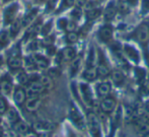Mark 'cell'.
I'll return each mask as SVG.
<instances>
[{
	"label": "cell",
	"instance_id": "cell-41",
	"mask_svg": "<svg viewBox=\"0 0 149 137\" xmlns=\"http://www.w3.org/2000/svg\"><path fill=\"white\" fill-rule=\"evenodd\" d=\"M47 54L49 55V56H54L55 55V53H56V49H55V47H54L53 45H49L47 47Z\"/></svg>",
	"mask_w": 149,
	"mask_h": 137
},
{
	"label": "cell",
	"instance_id": "cell-4",
	"mask_svg": "<svg viewBox=\"0 0 149 137\" xmlns=\"http://www.w3.org/2000/svg\"><path fill=\"white\" fill-rule=\"evenodd\" d=\"M69 118H70L71 122L75 125V127L78 128L79 130L85 129V122L83 116L81 115L77 107L73 104H71L70 109H69Z\"/></svg>",
	"mask_w": 149,
	"mask_h": 137
},
{
	"label": "cell",
	"instance_id": "cell-47",
	"mask_svg": "<svg viewBox=\"0 0 149 137\" xmlns=\"http://www.w3.org/2000/svg\"><path fill=\"white\" fill-rule=\"evenodd\" d=\"M16 134L17 133H15L13 131H6L4 133V137H16Z\"/></svg>",
	"mask_w": 149,
	"mask_h": 137
},
{
	"label": "cell",
	"instance_id": "cell-9",
	"mask_svg": "<svg viewBox=\"0 0 149 137\" xmlns=\"http://www.w3.org/2000/svg\"><path fill=\"white\" fill-rule=\"evenodd\" d=\"M80 94L82 96L84 103L87 106H92L93 104V94H92V90L89 87L88 84L86 83H81L80 84Z\"/></svg>",
	"mask_w": 149,
	"mask_h": 137
},
{
	"label": "cell",
	"instance_id": "cell-51",
	"mask_svg": "<svg viewBox=\"0 0 149 137\" xmlns=\"http://www.w3.org/2000/svg\"><path fill=\"white\" fill-rule=\"evenodd\" d=\"M68 137H78V136H77L76 134L73 133L72 131H70V130H69V135H68Z\"/></svg>",
	"mask_w": 149,
	"mask_h": 137
},
{
	"label": "cell",
	"instance_id": "cell-30",
	"mask_svg": "<svg viewBox=\"0 0 149 137\" xmlns=\"http://www.w3.org/2000/svg\"><path fill=\"white\" fill-rule=\"evenodd\" d=\"M24 66H26V70H30V71L35 70L37 65H36L33 57H28V58H26V60H24Z\"/></svg>",
	"mask_w": 149,
	"mask_h": 137
},
{
	"label": "cell",
	"instance_id": "cell-6",
	"mask_svg": "<svg viewBox=\"0 0 149 137\" xmlns=\"http://www.w3.org/2000/svg\"><path fill=\"white\" fill-rule=\"evenodd\" d=\"M45 89L46 88L40 80L29 82L26 88V96H39L40 94H42Z\"/></svg>",
	"mask_w": 149,
	"mask_h": 137
},
{
	"label": "cell",
	"instance_id": "cell-17",
	"mask_svg": "<svg viewBox=\"0 0 149 137\" xmlns=\"http://www.w3.org/2000/svg\"><path fill=\"white\" fill-rule=\"evenodd\" d=\"M12 89V82L11 79L9 77L5 76L1 81H0V92H1L2 94L4 96H8L10 94Z\"/></svg>",
	"mask_w": 149,
	"mask_h": 137
},
{
	"label": "cell",
	"instance_id": "cell-53",
	"mask_svg": "<svg viewBox=\"0 0 149 137\" xmlns=\"http://www.w3.org/2000/svg\"><path fill=\"white\" fill-rule=\"evenodd\" d=\"M1 64H2V58L0 57V66H1Z\"/></svg>",
	"mask_w": 149,
	"mask_h": 137
},
{
	"label": "cell",
	"instance_id": "cell-12",
	"mask_svg": "<svg viewBox=\"0 0 149 137\" xmlns=\"http://www.w3.org/2000/svg\"><path fill=\"white\" fill-rule=\"evenodd\" d=\"M26 100V92L24 87L17 86L13 92V101L17 106H22Z\"/></svg>",
	"mask_w": 149,
	"mask_h": 137
},
{
	"label": "cell",
	"instance_id": "cell-27",
	"mask_svg": "<svg viewBox=\"0 0 149 137\" xmlns=\"http://www.w3.org/2000/svg\"><path fill=\"white\" fill-rule=\"evenodd\" d=\"M80 65H81V60L79 58L73 60V62L71 63V66H70V75H71V77H74L75 75L77 74L79 68H80Z\"/></svg>",
	"mask_w": 149,
	"mask_h": 137
},
{
	"label": "cell",
	"instance_id": "cell-37",
	"mask_svg": "<svg viewBox=\"0 0 149 137\" xmlns=\"http://www.w3.org/2000/svg\"><path fill=\"white\" fill-rule=\"evenodd\" d=\"M149 12V0H141V10L140 13L146 14Z\"/></svg>",
	"mask_w": 149,
	"mask_h": 137
},
{
	"label": "cell",
	"instance_id": "cell-24",
	"mask_svg": "<svg viewBox=\"0 0 149 137\" xmlns=\"http://www.w3.org/2000/svg\"><path fill=\"white\" fill-rule=\"evenodd\" d=\"M62 57L65 61H72L76 57V51L73 47H66L62 51Z\"/></svg>",
	"mask_w": 149,
	"mask_h": 137
},
{
	"label": "cell",
	"instance_id": "cell-32",
	"mask_svg": "<svg viewBox=\"0 0 149 137\" xmlns=\"http://www.w3.org/2000/svg\"><path fill=\"white\" fill-rule=\"evenodd\" d=\"M86 67H94V62H95V57H94V50L93 48H90L88 57L86 60Z\"/></svg>",
	"mask_w": 149,
	"mask_h": 137
},
{
	"label": "cell",
	"instance_id": "cell-28",
	"mask_svg": "<svg viewBox=\"0 0 149 137\" xmlns=\"http://www.w3.org/2000/svg\"><path fill=\"white\" fill-rule=\"evenodd\" d=\"M10 36L9 33L6 31H0V48H4L8 45L9 43Z\"/></svg>",
	"mask_w": 149,
	"mask_h": 137
},
{
	"label": "cell",
	"instance_id": "cell-50",
	"mask_svg": "<svg viewBox=\"0 0 149 137\" xmlns=\"http://www.w3.org/2000/svg\"><path fill=\"white\" fill-rule=\"evenodd\" d=\"M24 137H39V136H38V134H33V133H31V132H29L28 134L24 135Z\"/></svg>",
	"mask_w": 149,
	"mask_h": 137
},
{
	"label": "cell",
	"instance_id": "cell-8",
	"mask_svg": "<svg viewBox=\"0 0 149 137\" xmlns=\"http://www.w3.org/2000/svg\"><path fill=\"white\" fill-rule=\"evenodd\" d=\"M113 34H114V31L110 24H104V26L100 27V29L97 31L98 39L104 43H108L112 40Z\"/></svg>",
	"mask_w": 149,
	"mask_h": 137
},
{
	"label": "cell",
	"instance_id": "cell-18",
	"mask_svg": "<svg viewBox=\"0 0 149 137\" xmlns=\"http://www.w3.org/2000/svg\"><path fill=\"white\" fill-rule=\"evenodd\" d=\"M36 131L39 132H50L52 130V124L47 121H38L33 124Z\"/></svg>",
	"mask_w": 149,
	"mask_h": 137
},
{
	"label": "cell",
	"instance_id": "cell-10",
	"mask_svg": "<svg viewBox=\"0 0 149 137\" xmlns=\"http://www.w3.org/2000/svg\"><path fill=\"white\" fill-rule=\"evenodd\" d=\"M123 52L126 54V56L135 64H138L140 61V55L135 47L131 45H124L123 46Z\"/></svg>",
	"mask_w": 149,
	"mask_h": 137
},
{
	"label": "cell",
	"instance_id": "cell-29",
	"mask_svg": "<svg viewBox=\"0 0 149 137\" xmlns=\"http://www.w3.org/2000/svg\"><path fill=\"white\" fill-rule=\"evenodd\" d=\"M74 3H75V0H62V1H61L59 9L57 10V13L64 11L65 9H67V8L71 7V6H72Z\"/></svg>",
	"mask_w": 149,
	"mask_h": 137
},
{
	"label": "cell",
	"instance_id": "cell-43",
	"mask_svg": "<svg viewBox=\"0 0 149 137\" xmlns=\"http://www.w3.org/2000/svg\"><path fill=\"white\" fill-rule=\"evenodd\" d=\"M87 3V0H75V5L76 7H84V5Z\"/></svg>",
	"mask_w": 149,
	"mask_h": 137
},
{
	"label": "cell",
	"instance_id": "cell-16",
	"mask_svg": "<svg viewBox=\"0 0 149 137\" xmlns=\"http://www.w3.org/2000/svg\"><path fill=\"white\" fill-rule=\"evenodd\" d=\"M7 64L10 69H13V70L20 69L22 65V60L20 58V55H10L8 57Z\"/></svg>",
	"mask_w": 149,
	"mask_h": 137
},
{
	"label": "cell",
	"instance_id": "cell-11",
	"mask_svg": "<svg viewBox=\"0 0 149 137\" xmlns=\"http://www.w3.org/2000/svg\"><path fill=\"white\" fill-rule=\"evenodd\" d=\"M111 92H112V85L109 81H102L96 85V94L98 98H106L110 96Z\"/></svg>",
	"mask_w": 149,
	"mask_h": 137
},
{
	"label": "cell",
	"instance_id": "cell-45",
	"mask_svg": "<svg viewBox=\"0 0 149 137\" xmlns=\"http://www.w3.org/2000/svg\"><path fill=\"white\" fill-rule=\"evenodd\" d=\"M75 27H76V24H75L74 20H72V22H68V24H67V29L69 31H73L75 29Z\"/></svg>",
	"mask_w": 149,
	"mask_h": 137
},
{
	"label": "cell",
	"instance_id": "cell-21",
	"mask_svg": "<svg viewBox=\"0 0 149 137\" xmlns=\"http://www.w3.org/2000/svg\"><path fill=\"white\" fill-rule=\"evenodd\" d=\"M40 105V99L39 96H26V107L30 112H33L38 109Z\"/></svg>",
	"mask_w": 149,
	"mask_h": 137
},
{
	"label": "cell",
	"instance_id": "cell-40",
	"mask_svg": "<svg viewBox=\"0 0 149 137\" xmlns=\"http://www.w3.org/2000/svg\"><path fill=\"white\" fill-rule=\"evenodd\" d=\"M67 24H68V20L66 18H60L58 20V27L60 29H67Z\"/></svg>",
	"mask_w": 149,
	"mask_h": 137
},
{
	"label": "cell",
	"instance_id": "cell-46",
	"mask_svg": "<svg viewBox=\"0 0 149 137\" xmlns=\"http://www.w3.org/2000/svg\"><path fill=\"white\" fill-rule=\"evenodd\" d=\"M125 1H126V3H127L128 5L136 6L138 4V1H139V0H125Z\"/></svg>",
	"mask_w": 149,
	"mask_h": 137
},
{
	"label": "cell",
	"instance_id": "cell-25",
	"mask_svg": "<svg viewBox=\"0 0 149 137\" xmlns=\"http://www.w3.org/2000/svg\"><path fill=\"white\" fill-rule=\"evenodd\" d=\"M14 127H15L16 133L22 134V135H26V134H28L29 132H31L30 127H29L28 124L24 123V121H20V120L14 125Z\"/></svg>",
	"mask_w": 149,
	"mask_h": 137
},
{
	"label": "cell",
	"instance_id": "cell-44",
	"mask_svg": "<svg viewBox=\"0 0 149 137\" xmlns=\"http://www.w3.org/2000/svg\"><path fill=\"white\" fill-rule=\"evenodd\" d=\"M38 46H39V44H38V42L37 41H33L30 44V50L31 51H33V53H35V51H37L38 50Z\"/></svg>",
	"mask_w": 149,
	"mask_h": 137
},
{
	"label": "cell",
	"instance_id": "cell-42",
	"mask_svg": "<svg viewBox=\"0 0 149 137\" xmlns=\"http://www.w3.org/2000/svg\"><path fill=\"white\" fill-rule=\"evenodd\" d=\"M57 1L58 0H49L48 5H47V11H50V10L53 9L56 6V4H57Z\"/></svg>",
	"mask_w": 149,
	"mask_h": 137
},
{
	"label": "cell",
	"instance_id": "cell-3",
	"mask_svg": "<svg viewBox=\"0 0 149 137\" xmlns=\"http://www.w3.org/2000/svg\"><path fill=\"white\" fill-rule=\"evenodd\" d=\"M98 59H97V64H96V72H97V76L98 77H107L108 75H110L111 73V69H110V65L108 63L106 56L102 53V50L98 51Z\"/></svg>",
	"mask_w": 149,
	"mask_h": 137
},
{
	"label": "cell",
	"instance_id": "cell-1",
	"mask_svg": "<svg viewBox=\"0 0 149 137\" xmlns=\"http://www.w3.org/2000/svg\"><path fill=\"white\" fill-rule=\"evenodd\" d=\"M133 37L142 47H146L149 43V24L142 22L133 34Z\"/></svg>",
	"mask_w": 149,
	"mask_h": 137
},
{
	"label": "cell",
	"instance_id": "cell-13",
	"mask_svg": "<svg viewBox=\"0 0 149 137\" xmlns=\"http://www.w3.org/2000/svg\"><path fill=\"white\" fill-rule=\"evenodd\" d=\"M117 12H118V8H117V4L115 3V1H111L109 3V5L106 7L104 12V20L106 22H111L113 18L116 16Z\"/></svg>",
	"mask_w": 149,
	"mask_h": 137
},
{
	"label": "cell",
	"instance_id": "cell-22",
	"mask_svg": "<svg viewBox=\"0 0 149 137\" xmlns=\"http://www.w3.org/2000/svg\"><path fill=\"white\" fill-rule=\"evenodd\" d=\"M22 27V20H13V22H11V24H10V29H9V31H8V33H9L10 38L14 39V38L18 35V33H19V31H20Z\"/></svg>",
	"mask_w": 149,
	"mask_h": 137
},
{
	"label": "cell",
	"instance_id": "cell-49",
	"mask_svg": "<svg viewBox=\"0 0 149 137\" xmlns=\"http://www.w3.org/2000/svg\"><path fill=\"white\" fill-rule=\"evenodd\" d=\"M144 110H145L146 114H148L149 115V101H147V102L144 104Z\"/></svg>",
	"mask_w": 149,
	"mask_h": 137
},
{
	"label": "cell",
	"instance_id": "cell-2",
	"mask_svg": "<svg viewBox=\"0 0 149 137\" xmlns=\"http://www.w3.org/2000/svg\"><path fill=\"white\" fill-rule=\"evenodd\" d=\"M87 125L89 128V132L92 137H102V130H100V120L97 115L93 112L87 113Z\"/></svg>",
	"mask_w": 149,
	"mask_h": 137
},
{
	"label": "cell",
	"instance_id": "cell-31",
	"mask_svg": "<svg viewBox=\"0 0 149 137\" xmlns=\"http://www.w3.org/2000/svg\"><path fill=\"white\" fill-rule=\"evenodd\" d=\"M135 76L138 81L142 82L145 80V78H146V72L144 71V69L137 67V68H135Z\"/></svg>",
	"mask_w": 149,
	"mask_h": 137
},
{
	"label": "cell",
	"instance_id": "cell-26",
	"mask_svg": "<svg viewBox=\"0 0 149 137\" xmlns=\"http://www.w3.org/2000/svg\"><path fill=\"white\" fill-rule=\"evenodd\" d=\"M100 13H102V10H100V8H92V9L88 10V11H87V13H86L87 20H88V22H91V20H96V18L100 15Z\"/></svg>",
	"mask_w": 149,
	"mask_h": 137
},
{
	"label": "cell",
	"instance_id": "cell-34",
	"mask_svg": "<svg viewBox=\"0 0 149 137\" xmlns=\"http://www.w3.org/2000/svg\"><path fill=\"white\" fill-rule=\"evenodd\" d=\"M40 81H41V83L43 84L45 88H51L52 85H53V81H52L51 77L47 76V75L41 76V78H40Z\"/></svg>",
	"mask_w": 149,
	"mask_h": 137
},
{
	"label": "cell",
	"instance_id": "cell-52",
	"mask_svg": "<svg viewBox=\"0 0 149 137\" xmlns=\"http://www.w3.org/2000/svg\"><path fill=\"white\" fill-rule=\"evenodd\" d=\"M2 1H3V2H4V3H7V2H9V1H10V0H2Z\"/></svg>",
	"mask_w": 149,
	"mask_h": 137
},
{
	"label": "cell",
	"instance_id": "cell-5",
	"mask_svg": "<svg viewBox=\"0 0 149 137\" xmlns=\"http://www.w3.org/2000/svg\"><path fill=\"white\" fill-rule=\"evenodd\" d=\"M18 4L17 3H13L11 5H9L8 7L5 8L4 10V14H3V20H4V24L7 26V24H11V22L14 20L15 18V14L18 10Z\"/></svg>",
	"mask_w": 149,
	"mask_h": 137
},
{
	"label": "cell",
	"instance_id": "cell-20",
	"mask_svg": "<svg viewBox=\"0 0 149 137\" xmlns=\"http://www.w3.org/2000/svg\"><path fill=\"white\" fill-rule=\"evenodd\" d=\"M37 13H38V9H37V8H33V9L30 10V11H29L28 13H26V15L24 16V18H22V27L30 26L31 22H33V20H35Z\"/></svg>",
	"mask_w": 149,
	"mask_h": 137
},
{
	"label": "cell",
	"instance_id": "cell-39",
	"mask_svg": "<svg viewBox=\"0 0 149 137\" xmlns=\"http://www.w3.org/2000/svg\"><path fill=\"white\" fill-rule=\"evenodd\" d=\"M7 110H8L7 103H6V101L2 96H0V115L5 114Z\"/></svg>",
	"mask_w": 149,
	"mask_h": 137
},
{
	"label": "cell",
	"instance_id": "cell-23",
	"mask_svg": "<svg viewBox=\"0 0 149 137\" xmlns=\"http://www.w3.org/2000/svg\"><path fill=\"white\" fill-rule=\"evenodd\" d=\"M6 117H7V120L11 125H15L18 121H19V115L18 113L15 111L13 108H10L6 111Z\"/></svg>",
	"mask_w": 149,
	"mask_h": 137
},
{
	"label": "cell",
	"instance_id": "cell-35",
	"mask_svg": "<svg viewBox=\"0 0 149 137\" xmlns=\"http://www.w3.org/2000/svg\"><path fill=\"white\" fill-rule=\"evenodd\" d=\"M16 79H17V81L19 82L20 84L29 83V75L26 74V72H24V71H20V72L18 73L17 76H16Z\"/></svg>",
	"mask_w": 149,
	"mask_h": 137
},
{
	"label": "cell",
	"instance_id": "cell-33",
	"mask_svg": "<svg viewBox=\"0 0 149 137\" xmlns=\"http://www.w3.org/2000/svg\"><path fill=\"white\" fill-rule=\"evenodd\" d=\"M78 40V34L75 31H69L66 35V42L68 44H74Z\"/></svg>",
	"mask_w": 149,
	"mask_h": 137
},
{
	"label": "cell",
	"instance_id": "cell-38",
	"mask_svg": "<svg viewBox=\"0 0 149 137\" xmlns=\"http://www.w3.org/2000/svg\"><path fill=\"white\" fill-rule=\"evenodd\" d=\"M52 29V22L50 20V22H48L46 24H44L43 27H42L41 29V34L44 36H47L48 34L50 33V29Z\"/></svg>",
	"mask_w": 149,
	"mask_h": 137
},
{
	"label": "cell",
	"instance_id": "cell-15",
	"mask_svg": "<svg viewBox=\"0 0 149 137\" xmlns=\"http://www.w3.org/2000/svg\"><path fill=\"white\" fill-rule=\"evenodd\" d=\"M110 75H111V78H112V81L117 86H122L124 84V82H125V75L119 69H115V70L111 71Z\"/></svg>",
	"mask_w": 149,
	"mask_h": 137
},
{
	"label": "cell",
	"instance_id": "cell-7",
	"mask_svg": "<svg viewBox=\"0 0 149 137\" xmlns=\"http://www.w3.org/2000/svg\"><path fill=\"white\" fill-rule=\"evenodd\" d=\"M117 101L114 96H108L106 98L102 99V101L100 102V110L102 113L104 114H110L116 108Z\"/></svg>",
	"mask_w": 149,
	"mask_h": 137
},
{
	"label": "cell",
	"instance_id": "cell-36",
	"mask_svg": "<svg viewBox=\"0 0 149 137\" xmlns=\"http://www.w3.org/2000/svg\"><path fill=\"white\" fill-rule=\"evenodd\" d=\"M81 15H82V13H81V9L79 7H75L74 9L71 11V16H72V18H73L74 22L80 20Z\"/></svg>",
	"mask_w": 149,
	"mask_h": 137
},
{
	"label": "cell",
	"instance_id": "cell-19",
	"mask_svg": "<svg viewBox=\"0 0 149 137\" xmlns=\"http://www.w3.org/2000/svg\"><path fill=\"white\" fill-rule=\"evenodd\" d=\"M97 76L95 67H86L82 73V78L86 81H93Z\"/></svg>",
	"mask_w": 149,
	"mask_h": 137
},
{
	"label": "cell",
	"instance_id": "cell-14",
	"mask_svg": "<svg viewBox=\"0 0 149 137\" xmlns=\"http://www.w3.org/2000/svg\"><path fill=\"white\" fill-rule=\"evenodd\" d=\"M31 57H33V61H35L36 65H37V68L40 69L48 68V66H49V60L45 56H43V55L39 53H33Z\"/></svg>",
	"mask_w": 149,
	"mask_h": 137
},
{
	"label": "cell",
	"instance_id": "cell-48",
	"mask_svg": "<svg viewBox=\"0 0 149 137\" xmlns=\"http://www.w3.org/2000/svg\"><path fill=\"white\" fill-rule=\"evenodd\" d=\"M39 137H50V132H39L38 133Z\"/></svg>",
	"mask_w": 149,
	"mask_h": 137
}]
</instances>
